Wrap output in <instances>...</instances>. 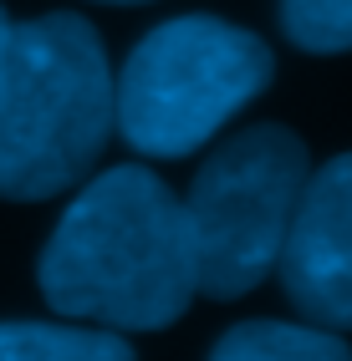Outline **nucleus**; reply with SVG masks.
<instances>
[{"label":"nucleus","instance_id":"f257e3e1","mask_svg":"<svg viewBox=\"0 0 352 361\" xmlns=\"http://www.w3.org/2000/svg\"><path fill=\"white\" fill-rule=\"evenodd\" d=\"M41 295L57 316L107 331L174 326L199 295L184 204L143 163L92 178L41 255Z\"/></svg>","mask_w":352,"mask_h":361},{"label":"nucleus","instance_id":"f03ea898","mask_svg":"<svg viewBox=\"0 0 352 361\" xmlns=\"http://www.w3.org/2000/svg\"><path fill=\"white\" fill-rule=\"evenodd\" d=\"M112 133L102 36L72 11L20 20L0 46V199L36 204L87 178Z\"/></svg>","mask_w":352,"mask_h":361},{"label":"nucleus","instance_id":"7ed1b4c3","mask_svg":"<svg viewBox=\"0 0 352 361\" xmlns=\"http://www.w3.org/2000/svg\"><path fill=\"white\" fill-rule=\"evenodd\" d=\"M276 77L261 36L220 16L153 26L112 77V128L143 158H189Z\"/></svg>","mask_w":352,"mask_h":361},{"label":"nucleus","instance_id":"20e7f679","mask_svg":"<svg viewBox=\"0 0 352 361\" xmlns=\"http://www.w3.org/2000/svg\"><path fill=\"white\" fill-rule=\"evenodd\" d=\"M307 173V142L276 123L235 133L204 158L189 199H179L204 295L235 300L276 270Z\"/></svg>","mask_w":352,"mask_h":361},{"label":"nucleus","instance_id":"39448f33","mask_svg":"<svg viewBox=\"0 0 352 361\" xmlns=\"http://www.w3.org/2000/svg\"><path fill=\"white\" fill-rule=\"evenodd\" d=\"M276 270L307 321L352 331V153L307 173Z\"/></svg>","mask_w":352,"mask_h":361},{"label":"nucleus","instance_id":"423d86ee","mask_svg":"<svg viewBox=\"0 0 352 361\" xmlns=\"http://www.w3.org/2000/svg\"><path fill=\"white\" fill-rule=\"evenodd\" d=\"M209 361H352L347 341L327 326H291V321H240L220 336Z\"/></svg>","mask_w":352,"mask_h":361},{"label":"nucleus","instance_id":"0eeeda50","mask_svg":"<svg viewBox=\"0 0 352 361\" xmlns=\"http://www.w3.org/2000/svg\"><path fill=\"white\" fill-rule=\"evenodd\" d=\"M0 361H133V346L117 331L6 321L0 326Z\"/></svg>","mask_w":352,"mask_h":361},{"label":"nucleus","instance_id":"6e6552de","mask_svg":"<svg viewBox=\"0 0 352 361\" xmlns=\"http://www.w3.org/2000/svg\"><path fill=\"white\" fill-rule=\"evenodd\" d=\"M281 26L301 51H352V0H281Z\"/></svg>","mask_w":352,"mask_h":361},{"label":"nucleus","instance_id":"1a4fd4ad","mask_svg":"<svg viewBox=\"0 0 352 361\" xmlns=\"http://www.w3.org/2000/svg\"><path fill=\"white\" fill-rule=\"evenodd\" d=\"M102 6H148V0H102Z\"/></svg>","mask_w":352,"mask_h":361},{"label":"nucleus","instance_id":"9d476101","mask_svg":"<svg viewBox=\"0 0 352 361\" xmlns=\"http://www.w3.org/2000/svg\"><path fill=\"white\" fill-rule=\"evenodd\" d=\"M6 31H11V20H6V11H0V46H6Z\"/></svg>","mask_w":352,"mask_h":361}]
</instances>
